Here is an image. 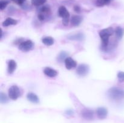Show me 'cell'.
<instances>
[{"mask_svg": "<svg viewBox=\"0 0 124 123\" xmlns=\"http://www.w3.org/2000/svg\"><path fill=\"white\" fill-rule=\"evenodd\" d=\"M74 10L76 12V13H79L81 12V8H80L79 6H75L74 7Z\"/></svg>", "mask_w": 124, "mask_h": 123, "instance_id": "26", "label": "cell"}, {"mask_svg": "<svg viewBox=\"0 0 124 123\" xmlns=\"http://www.w3.org/2000/svg\"><path fill=\"white\" fill-rule=\"evenodd\" d=\"M17 67V64L14 60H10L8 62V67L7 71L9 74H12L14 72Z\"/></svg>", "mask_w": 124, "mask_h": 123, "instance_id": "14", "label": "cell"}, {"mask_svg": "<svg viewBox=\"0 0 124 123\" xmlns=\"http://www.w3.org/2000/svg\"><path fill=\"white\" fill-rule=\"evenodd\" d=\"M97 115L99 119H105L107 118L108 115V110L105 107H99L96 110Z\"/></svg>", "mask_w": 124, "mask_h": 123, "instance_id": "10", "label": "cell"}, {"mask_svg": "<svg viewBox=\"0 0 124 123\" xmlns=\"http://www.w3.org/2000/svg\"><path fill=\"white\" fill-rule=\"evenodd\" d=\"M65 113L67 115H72L73 113V112L71 110H67L66 112H65Z\"/></svg>", "mask_w": 124, "mask_h": 123, "instance_id": "27", "label": "cell"}, {"mask_svg": "<svg viewBox=\"0 0 124 123\" xmlns=\"http://www.w3.org/2000/svg\"><path fill=\"white\" fill-rule=\"evenodd\" d=\"M13 2L16 3L18 5H20L22 6L23 4H24V2H25V0H12Z\"/></svg>", "mask_w": 124, "mask_h": 123, "instance_id": "25", "label": "cell"}, {"mask_svg": "<svg viewBox=\"0 0 124 123\" xmlns=\"http://www.w3.org/2000/svg\"><path fill=\"white\" fill-rule=\"evenodd\" d=\"M64 62H65V67L67 69H71L74 68L77 65L76 61L70 57H68Z\"/></svg>", "mask_w": 124, "mask_h": 123, "instance_id": "11", "label": "cell"}, {"mask_svg": "<svg viewBox=\"0 0 124 123\" xmlns=\"http://www.w3.org/2000/svg\"><path fill=\"white\" fill-rule=\"evenodd\" d=\"M8 101V98H7V95L3 92L0 93V102L1 104H5L7 103Z\"/></svg>", "mask_w": 124, "mask_h": 123, "instance_id": "21", "label": "cell"}, {"mask_svg": "<svg viewBox=\"0 0 124 123\" xmlns=\"http://www.w3.org/2000/svg\"><path fill=\"white\" fill-rule=\"evenodd\" d=\"M51 14L50 7L48 6H44L39 10L38 18L41 21H44L50 16Z\"/></svg>", "mask_w": 124, "mask_h": 123, "instance_id": "3", "label": "cell"}, {"mask_svg": "<svg viewBox=\"0 0 124 123\" xmlns=\"http://www.w3.org/2000/svg\"><path fill=\"white\" fill-rule=\"evenodd\" d=\"M82 16L79 15H74L73 16L72 18H71V25H73V27H78L81 24V23L82 21Z\"/></svg>", "mask_w": 124, "mask_h": 123, "instance_id": "12", "label": "cell"}, {"mask_svg": "<svg viewBox=\"0 0 124 123\" xmlns=\"http://www.w3.org/2000/svg\"><path fill=\"white\" fill-rule=\"evenodd\" d=\"M58 14L61 18H62V19H69L70 17V13L69 11L66 8V7L64 6H61L58 10Z\"/></svg>", "mask_w": 124, "mask_h": 123, "instance_id": "8", "label": "cell"}, {"mask_svg": "<svg viewBox=\"0 0 124 123\" xmlns=\"http://www.w3.org/2000/svg\"><path fill=\"white\" fill-rule=\"evenodd\" d=\"M34 48V43L30 40H27L25 41H23L18 46V48L19 50L23 52H27L31 50Z\"/></svg>", "mask_w": 124, "mask_h": 123, "instance_id": "5", "label": "cell"}, {"mask_svg": "<svg viewBox=\"0 0 124 123\" xmlns=\"http://www.w3.org/2000/svg\"><path fill=\"white\" fill-rule=\"evenodd\" d=\"M8 4V1H1V2H0V9H1V10H3L4 9H5Z\"/></svg>", "mask_w": 124, "mask_h": 123, "instance_id": "23", "label": "cell"}, {"mask_svg": "<svg viewBox=\"0 0 124 123\" xmlns=\"http://www.w3.org/2000/svg\"><path fill=\"white\" fill-rule=\"evenodd\" d=\"M115 33H116V37L118 39H121L124 34V30L121 27H117L115 30Z\"/></svg>", "mask_w": 124, "mask_h": 123, "instance_id": "18", "label": "cell"}, {"mask_svg": "<svg viewBox=\"0 0 124 123\" xmlns=\"http://www.w3.org/2000/svg\"><path fill=\"white\" fill-rule=\"evenodd\" d=\"M8 97L13 100H16L21 96V92L17 86L13 85L12 86L8 89Z\"/></svg>", "mask_w": 124, "mask_h": 123, "instance_id": "4", "label": "cell"}, {"mask_svg": "<svg viewBox=\"0 0 124 123\" xmlns=\"http://www.w3.org/2000/svg\"><path fill=\"white\" fill-rule=\"evenodd\" d=\"M47 0H31V2L35 6H39L46 3Z\"/></svg>", "mask_w": 124, "mask_h": 123, "instance_id": "22", "label": "cell"}, {"mask_svg": "<svg viewBox=\"0 0 124 123\" xmlns=\"http://www.w3.org/2000/svg\"><path fill=\"white\" fill-rule=\"evenodd\" d=\"M42 43L47 46H51L54 43V39L53 37L50 36H47V37H44L42 39Z\"/></svg>", "mask_w": 124, "mask_h": 123, "instance_id": "17", "label": "cell"}, {"mask_svg": "<svg viewBox=\"0 0 124 123\" xmlns=\"http://www.w3.org/2000/svg\"><path fill=\"white\" fill-rule=\"evenodd\" d=\"M114 29L112 27H108L102 29L99 31V36L102 41V49L104 51L107 50L109 43V39L114 33Z\"/></svg>", "mask_w": 124, "mask_h": 123, "instance_id": "1", "label": "cell"}, {"mask_svg": "<svg viewBox=\"0 0 124 123\" xmlns=\"http://www.w3.org/2000/svg\"><path fill=\"white\" fill-rule=\"evenodd\" d=\"M44 73L49 77H54L58 75V72L55 69H53L50 67L45 68L44 70Z\"/></svg>", "mask_w": 124, "mask_h": 123, "instance_id": "13", "label": "cell"}, {"mask_svg": "<svg viewBox=\"0 0 124 123\" xmlns=\"http://www.w3.org/2000/svg\"><path fill=\"white\" fill-rule=\"evenodd\" d=\"M18 21L16 19H12L11 18H7L4 21L2 22V25L3 27H8L10 25H14L17 24Z\"/></svg>", "mask_w": 124, "mask_h": 123, "instance_id": "16", "label": "cell"}, {"mask_svg": "<svg viewBox=\"0 0 124 123\" xmlns=\"http://www.w3.org/2000/svg\"><path fill=\"white\" fill-rule=\"evenodd\" d=\"M117 77L119 80L120 82H124V72H119L117 74Z\"/></svg>", "mask_w": 124, "mask_h": 123, "instance_id": "24", "label": "cell"}, {"mask_svg": "<svg viewBox=\"0 0 124 123\" xmlns=\"http://www.w3.org/2000/svg\"><path fill=\"white\" fill-rule=\"evenodd\" d=\"M81 115L84 119H87V120H91L93 118L94 112L90 109H85L82 110V112H81Z\"/></svg>", "mask_w": 124, "mask_h": 123, "instance_id": "9", "label": "cell"}, {"mask_svg": "<svg viewBox=\"0 0 124 123\" xmlns=\"http://www.w3.org/2000/svg\"><path fill=\"white\" fill-rule=\"evenodd\" d=\"M89 72V66L86 64H81L76 69V73L78 75L84 77L87 75Z\"/></svg>", "mask_w": 124, "mask_h": 123, "instance_id": "6", "label": "cell"}, {"mask_svg": "<svg viewBox=\"0 0 124 123\" xmlns=\"http://www.w3.org/2000/svg\"><path fill=\"white\" fill-rule=\"evenodd\" d=\"M68 57V53L65 51H61L58 55L57 57V60L59 62H62L63 61H65V59Z\"/></svg>", "mask_w": 124, "mask_h": 123, "instance_id": "19", "label": "cell"}, {"mask_svg": "<svg viewBox=\"0 0 124 123\" xmlns=\"http://www.w3.org/2000/svg\"><path fill=\"white\" fill-rule=\"evenodd\" d=\"M27 100L29 101L33 102V103L37 104L39 102V99L37 95L32 92H30L27 94Z\"/></svg>", "mask_w": 124, "mask_h": 123, "instance_id": "15", "label": "cell"}, {"mask_svg": "<svg viewBox=\"0 0 124 123\" xmlns=\"http://www.w3.org/2000/svg\"><path fill=\"white\" fill-rule=\"evenodd\" d=\"M107 95L111 100L120 101L124 98V90L121 88L113 87L108 90Z\"/></svg>", "mask_w": 124, "mask_h": 123, "instance_id": "2", "label": "cell"}, {"mask_svg": "<svg viewBox=\"0 0 124 123\" xmlns=\"http://www.w3.org/2000/svg\"><path fill=\"white\" fill-rule=\"evenodd\" d=\"M111 0H96V6L98 7H102L105 5H107L110 4Z\"/></svg>", "mask_w": 124, "mask_h": 123, "instance_id": "20", "label": "cell"}, {"mask_svg": "<svg viewBox=\"0 0 124 123\" xmlns=\"http://www.w3.org/2000/svg\"><path fill=\"white\" fill-rule=\"evenodd\" d=\"M68 39L70 40V41H79V42H82V41H84L85 36L84 34L82 33H78L75 34H69L67 36Z\"/></svg>", "mask_w": 124, "mask_h": 123, "instance_id": "7", "label": "cell"}]
</instances>
